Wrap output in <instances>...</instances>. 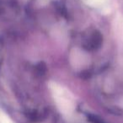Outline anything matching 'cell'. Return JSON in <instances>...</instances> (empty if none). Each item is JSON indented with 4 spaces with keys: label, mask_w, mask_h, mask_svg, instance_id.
I'll use <instances>...</instances> for the list:
<instances>
[{
    "label": "cell",
    "mask_w": 123,
    "mask_h": 123,
    "mask_svg": "<svg viewBox=\"0 0 123 123\" xmlns=\"http://www.w3.org/2000/svg\"><path fill=\"white\" fill-rule=\"evenodd\" d=\"M51 89L55 102L60 111L65 116L72 114L75 109V101L74 96L69 93V91L56 83L51 84Z\"/></svg>",
    "instance_id": "obj_1"
},
{
    "label": "cell",
    "mask_w": 123,
    "mask_h": 123,
    "mask_svg": "<svg viewBox=\"0 0 123 123\" xmlns=\"http://www.w3.org/2000/svg\"><path fill=\"white\" fill-rule=\"evenodd\" d=\"M107 0H84L86 4L91 7H101L103 4L106 3Z\"/></svg>",
    "instance_id": "obj_2"
},
{
    "label": "cell",
    "mask_w": 123,
    "mask_h": 123,
    "mask_svg": "<svg viewBox=\"0 0 123 123\" xmlns=\"http://www.w3.org/2000/svg\"><path fill=\"white\" fill-rule=\"evenodd\" d=\"M0 123H14L4 112L0 111Z\"/></svg>",
    "instance_id": "obj_3"
}]
</instances>
